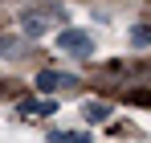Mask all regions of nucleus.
Wrapping results in <instances>:
<instances>
[{
  "mask_svg": "<svg viewBox=\"0 0 151 143\" xmlns=\"http://www.w3.org/2000/svg\"><path fill=\"white\" fill-rule=\"evenodd\" d=\"M65 8H29L21 12V33L25 37H41V33H53V29H61L65 25Z\"/></svg>",
  "mask_w": 151,
  "mask_h": 143,
  "instance_id": "f257e3e1",
  "label": "nucleus"
},
{
  "mask_svg": "<svg viewBox=\"0 0 151 143\" xmlns=\"http://www.w3.org/2000/svg\"><path fill=\"white\" fill-rule=\"evenodd\" d=\"M57 49L61 53H70V57H90L94 53V37L86 33V29H57Z\"/></svg>",
  "mask_w": 151,
  "mask_h": 143,
  "instance_id": "f03ea898",
  "label": "nucleus"
},
{
  "mask_svg": "<svg viewBox=\"0 0 151 143\" xmlns=\"http://www.w3.org/2000/svg\"><path fill=\"white\" fill-rule=\"evenodd\" d=\"M70 86H74V74H65V70H41L37 74V90L41 94H61Z\"/></svg>",
  "mask_w": 151,
  "mask_h": 143,
  "instance_id": "7ed1b4c3",
  "label": "nucleus"
},
{
  "mask_svg": "<svg viewBox=\"0 0 151 143\" xmlns=\"http://www.w3.org/2000/svg\"><path fill=\"white\" fill-rule=\"evenodd\" d=\"M17 110H21V115H53V110H57V102H53L49 94H45V98H21V106H17Z\"/></svg>",
  "mask_w": 151,
  "mask_h": 143,
  "instance_id": "20e7f679",
  "label": "nucleus"
},
{
  "mask_svg": "<svg viewBox=\"0 0 151 143\" xmlns=\"http://www.w3.org/2000/svg\"><path fill=\"white\" fill-rule=\"evenodd\" d=\"M82 115H86V123H106L110 119V106H106V102H86Z\"/></svg>",
  "mask_w": 151,
  "mask_h": 143,
  "instance_id": "39448f33",
  "label": "nucleus"
},
{
  "mask_svg": "<svg viewBox=\"0 0 151 143\" xmlns=\"http://www.w3.org/2000/svg\"><path fill=\"white\" fill-rule=\"evenodd\" d=\"M131 41L135 45H151V25H135L131 29Z\"/></svg>",
  "mask_w": 151,
  "mask_h": 143,
  "instance_id": "423d86ee",
  "label": "nucleus"
},
{
  "mask_svg": "<svg viewBox=\"0 0 151 143\" xmlns=\"http://www.w3.org/2000/svg\"><path fill=\"white\" fill-rule=\"evenodd\" d=\"M17 49H21V41H17V37H0V57H12Z\"/></svg>",
  "mask_w": 151,
  "mask_h": 143,
  "instance_id": "0eeeda50",
  "label": "nucleus"
}]
</instances>
